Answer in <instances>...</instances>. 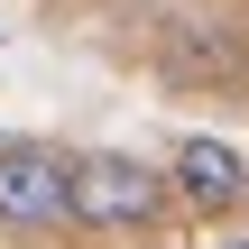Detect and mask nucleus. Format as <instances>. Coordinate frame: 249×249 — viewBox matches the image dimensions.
<instances>
[{
	"label": "nucleus",
	"mask_w": 249,
	"mask_h": 249,
	"mask_svg": "<svg viewBox=\"0 0 249 249\" xmlns=\"http://www.w3.org/2000/svg\"><path fill=\"white\" fill-rule=\"evenodd\" d=\"M166 203H176L166 166L120 157V148L74 157V222H83V231H157V222H166Z\"/></svg>",
	"instance_id": "obj_1"
},
{
	"label": "nucleus",
	"mask_w": 249,
	"mask_h": 249,
	"mask_svg": "<svg viewBox=\"0 0 249 249\" xmlns=\"http://www.w3.org/2000/svg\"><path fill=\"white\" fill-rule=\"evenodd\" d=\"M74 222V157L46 139H0V231H65Z\"/></svg>",
	"instance_id": "obj_2"
},
{
	"label": "nucleus",
	"mask_w": 249,
	"mask_h": 249,
	"mask_svg": "<svg viewBox=\"0 0 249 249\" xmlns=\"http://www.w3.org/2000/svg\"><path fill=\"white\" fill-rule=\"evenodd\" d=\"M166 185H176V203L185 213H240L249 203V157L231 139H176V157H166Z\"/></svg>",
	"instance_id": "obj_3"
},
{
	"label": "nucleus",
	"mask_w": 249,
	"mask_h": 249,
	"mask_svg": "<svg viewBox=\"0 0 249 249\" xmlns=\"http://www.w3.org/2000/svg\"><path fill=\"white\" fill-rule=\"evenodd\" d=\"M222 249H249V231H240V240H222Z\"/></svg>",
	"instance_id": "obj_4"
}]
</instances>
